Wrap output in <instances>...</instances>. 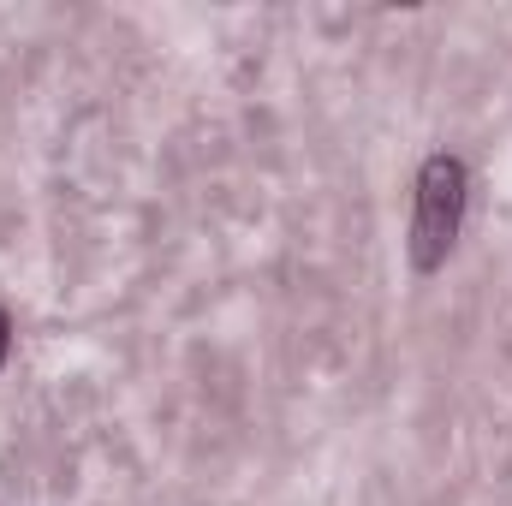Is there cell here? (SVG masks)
Segmentation results:
<instances>
[{"label":"cell","mask_w":512,"mask_h":506,"mask_svg":"<svg viewBox=\"0 0 512 506\" xmlns=\"http://www.w3.org/2000/svg\"><path fill=\"white\" fill-rule=\"evenodd\" d=\"M465 221V167L453 155H429L417 173V215H411V262L429 274L441 268Z\"/></svg>","instance_id":"obj_1"},{"label":"cell","mask_w":512,"mask_h":506,"mask_svg":"<svg viewBox=\"0 0 512 506\" xmlns=\"http://www.w3.org/2000/svg\"><path fill=\"white\" fill-rule=\"evenodd\" d=\"M6 352H12V322H6V310H0V364H6Z\"/></svg>","instance_id":"obj_2"}]
</instances>
